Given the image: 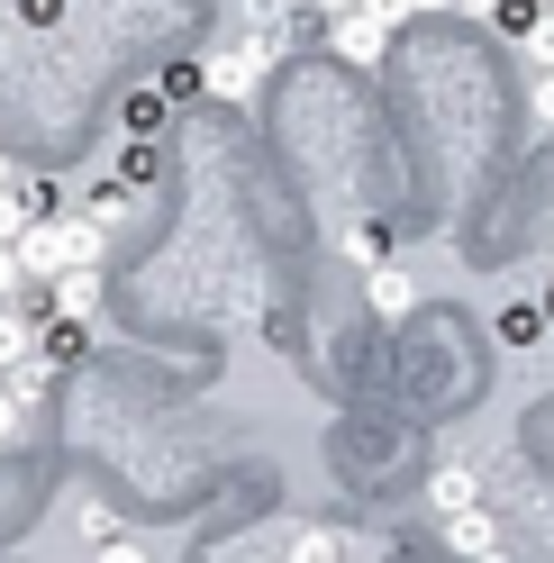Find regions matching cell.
I'll list each match as a JSON object with an SVG mask.
<instances>
[{
	"label": "cell",
	"mask_w": 554,
	"mask_h": 563,
	"mask_svg": "<svg viewBox=\"0 0 554 563\" xmlns=\"http://www.w3.org/2000/svg\"><path fill=\"white\" fill-rule=\"evenodd\" d=\"M19 282H64V273H100L110 264V228H91L82 209H55V219H37L19 245H10Z\"/></svg>",
	"instance_id": "cell-1"
},
{
	"label": "cell",
	"mask_w": 554,
	"mask_h": 563,
	"mask_svg": "<svg viewBox=\"0 0 554 563\" xmlns=\"http://www.w3.org/2000/svg\"><path fill=\"white\" fill-rule=\"evenodd\" d=\"M255 82H264V55H255V46H228V55H210V64H200V91L255 100Z\"/></svg>",
	"instance_id": "cell-2"
},
{
	"label": "cell",
	"mask_w": 554,
	"mask_h": 563,
	"mask_svg": "<svg viewBox=\"0 0 554 563\" xmlns=\"http://www.w3.org/2000/svg\"><path fill=\"white\" fill-rule=\"evenodd\" d=\"M428 509H436V518H473V509H481V473H473V464H436Z\"/></svg>",
	"instance_id": "cell-3"
},
{
	"label": "cell",
	"mask_w": 554,
	"mask_h": 563,
	"mask_svg": "<svg viewBox=\"0 0 554 563\" xmlns=\"http://www.w3.org/2000/svg\"><path fill=\"white\" fill-rule=\"evenodd\" d=\"M328 37H336V55H345V64H383L391 27H383V19H364V10H345V19L328 27Z\"/></svg>",
	"instance_id": "cell-4"
},
{
	"label": "cell",
	"mask_w": 554,
	"mask_h": 563,
	"mask_svg": "<svg viewBox=\"0 0 554 563\" xmlns=\"http://www.w3.org/2000/svg\"><path fill=\"white\" fill-rule=\"evenodd\" d=\"M46 319H100V273H64V282H46Z\"/></svg>",
	"instance_id": "cell-5"
},
{
	"label": "cell",
	"mask_w": 554,
	"mask_h": 563,
	"mask_svg": "<svg viewBox=\"0 0 554 563\" xmlns=\"http://www.w3.org/2000/svg\"><path fill=\"white\" fill-rule=\"evenodd\" d=\"M46 382H55V373H46V355H27V364H10V373H0V391H10L27 418H37V409H46Z\"/></svg>",
	"instance_id": "cell-6"
},
{
	"label": "cell",
	"mask_w": 554,
	"mask_h": 563,
	"mask_svg": "<svg viewBox=\"0 0 554 563\" xmlns=\"http://www.w3.org/2000/svg\"><path fill=\"white\" fill-rule=\"evenodd\" d=\"M10 200L27 209V228H37V219H55V209H64V191H55V173H19V183H10Z\"/></svg>",
	"instance_id": "cell-7"
},
{
	"label": "cell",
	"mask_w": 554,
	"mask_h": 563,
	"mask_svg": "<svg viewBox=\"0 0 554 563\" xmlns=\"http://www.w3.org/2000/svg\"><path fill=\"white\" fill-rule=\"evenodd\" d=\"M136 209H146V191H128V183H91V209H82V219H91V228H110V219H136Z\"/></svg>",
	"instance_id": "cell-8"
},
{
	"label": "cell",
	"mask_w": 554,
	"mask_h": 563,
	"mask_svg": "<svg viewBox=\"0 0 554 563\" xmlns=\"http://www.w3.org/2000/svg\"><path fill=\"white\" fill-rule=\"evenodd\" d=\"M27 355H37V319H27V309H0V373L27 364Z\"/></svg>",
	"instance_id": "cell-9"
},
{
	"label": "cell",
	"mask_w": 554,
	"mask_h": 563,
	"mask_svg": "<svg viewBox=\"0 0 554 563\" xmlns=\"http://www.w3.org/2000/svg\"><path fill=\"white\" fill-rule=\"evenodd\" d=\"M364 291H373V309H383V319H400V309L419 300V291H409V273H400V264H373V282H364Z\"/></svg>",
	"instance_id": "cell-10"
},
{
	"label": "cell",
	"mask_w": 554,
	"mask_h": 563,
	"mask_svg": "<svg viewBox=\"0 0 554 563\" xmlns=\"http://www.w3.org/2000/svg\"><path fill=\"white\" fill-rule=\"evenodd\" d=\"M119 128L136 136V146H146V136L164 128V100H155V82H146V91H128V100H119Z\"/></svg>",
	"instance_id": "cell-11"
},
{
	"label": "cell",
	"mask_w": 554,
	"mask_h": 563,
	"mask_svg": "<svg viewBox=\"0 0 554 563\" xmlns=\"http://www.w3.org/2000/svg\"><path fill=\"white\" fill-rule=\"evenodd\" d=\"M110 183H128V191H155V183H164V173H155V146H128Z\"/></svg>",
	"instance_id": "cell-12"
},
{
	"label": "cell",
	"mask_w": 554,
	"mask_h": 563,
	"mask_svg": "<svg viewBox=\"0 0 554 563\" xmlns=\"http://www.w3.org/2000/svg\"><path fill=\"white\" fill-rule=\"evenodd\" d=\"M518 46H528V64H536V74H554V0L536 10V27H528V37H518Z\"/></svg>",
	"instance_id": "cell-13"
},
{
	"label": "cell",
	"mask_w": 554,
	"mask_h": 563,
	"mask_svg": "<svg viewBox=\"0 0 554 563\" xmlns=\"http://www.w3.org/2000/svg\"><path fill=\"white\" fill-rule=\"evenodd\" d=\"M345 255H355L364 273H373V264H391V228H355V236H345Z\"/></svg>",
	"instance_id": "cell-14"
},
{
	"label": "cell",
	"mask_w": 554,
	"mask_h": 563,
	"mask_svg": "<svg viewBox=\"0 0 554 563\" xmlns=\"http://www.w3.org/2000/svg\"><path fill=\"white\" fill-rule=\"evenodd\" d=\"M155 100H200V64H164V74H155Z\"/></svg>",
	"instance_id": "cell-15"
},
{
	"label": "cell",
	"mask_w": 554,
	"mask_h": 563,
	"mask_svg": "<svg viewBox=\"0 0 554 563\" xmlns=\"http://www.w3.org/2000/svg\"><path fill=\"white\" fill-rule=\"evenodd\" d=\"M91 563H146V545L119 527V537H91Z\"/></svg>",
	"instance_id": "cell-16"
},
{
	"label": "cell",
	"mask_w": 554,
	"mask_h": 563,
	"mask_svg": "<svg viewBox=\"0 0 554 563\" xmlns=\"http://www.w3.org/2000/svg\"><path fill=\"white\" fill-rule=\"evenodd\" d=\"M491 19L509 27V37H528V27H536V0H491Z\"/></svg>",
	"instance_id": "cell-17"
},
{
	"label": "cell",
	"mask_w": 554,
	"mask_h": 563,
	"mask_svg": "<svg viewBox=\"0 0 554 563\" xmlns=\"http://www.w3.org/2000/svg\"><path fill=\"white\" fill-rule=\"evenodd\" d=\"M19 236H27V209H19L10 191H0V255H10V245H19Z\"/></svg>",
	"instance_id": "cell-18"
},
{
	"label": "cell",
	"mask_w": 554,
	"mask_h": 563,
	"mask_svg": "<svg viewBox=\"0 0 554 563\" xmlns=\"http://www.w3.org/2000/svg\"><path fill=\"white\" fill-rule=\"evenodd\" d=\"M19 437H27V409H19L10 391H0V445H19Z\"/></svg>",
	"instance_id": "cell-19"
},
{
	"label": "cell",
	"mask_w": 554,
	"mask_h": 563,
	"mask_svg": "<svg viewBox=\"0 0 554 563\" xmlns=\"http://www.w3.org/2000/svg\"><path fill=\"white\" fill-rule=\"evenodd\" d=\"M536 119L554 128V74H536Z\"/></svg>",
	"instance_id": "cell-20"
},
{
	"label": "cell",
	"mask_w": 554,
	"mask_h": 563,
	"mask_svg": "<svg viewBox=\"0 0 554 563\" xmlns=\"http://www.w3.org/2000/svg\"><path fill=\"white\" fill-rule=\"evenodd\" d=\"M10 291H19V264H10V255H0V309H10Z\"/></svg>",
	"instance_id": "cell-21"
},
{
	"label": "cell",
	"mask_w": 554,
	"mask_h": 563,
	"mask_svg": "<svg viewBox=\"0 0 554 563\" xmlns=\"http://www.w3.org/2000/svg\"><path fill=\"white\" fill-rule=\"evenodd\" d=\"M10 183H19V164H10V155H0V191H10Z\"/></svg>",
	"instance_id": "cell-22"
},
{
	"label": "cell",
	"mask_w": 554,
	"mask_h": 563,
	"mask_svg": "<svg viewBox=\"0 0 554 563\" xmlns=\"http://www.w3.org/2000/svg\"><path fill=\"white\" fill-rule=\"evenodd\" d=\"M273 10H282V0H273Z\"/></svg>",
	"instance_id": "cell-23"
}]
</instances>
